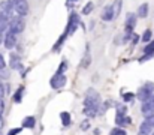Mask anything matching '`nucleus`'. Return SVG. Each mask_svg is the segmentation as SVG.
I'll return each mask as SVG.
<instances>
[{"instance_id": "nucleus-38", "label": "nucleus", "mask_w": 154, "mask_h": 135, "mask_svg": "<svg viewBox=\"0 0 154 135\" xmlns=\"http://www.w3.org/2000/svg\"><path fill=\"white\" fill-rule=\"evenodd\" d=\"M11 2H17V0H11Z\"/></svg>"}, {"instance_id": "nucleus-8", "label": "nucleus", "mask_w": 154, "mask_h": 135, "mask_svg": "<svg viewBox=\"0 0 154 135\" xmlns=\"http://www.w3.org/2000/svg\"><path fill=\"white\" fill-rule=\"evenodd\" d=\"M12 11H14V2L6 0V2H2V3H0V15H3V17H6V18L11 20V18H12V17H11Z\"/></svg>"}, {"instance_id": "nucleus-6", "label": "nucleus", "mask_w": 154, "mask_h": 135, "mask_svg": "<svg viewBox=\"0 0 154 135\" xmlns=\"http://www.w3.org/2000/svg\"><path fill=\"white\" fill-rule=\"evenodd\" d=\"M14 11L20 17H26L29 14V3L26 0H17V2H14Z\"/></svg>"}, {"instance_id": "nucleus-29", "label": "nucleus", "mask_w": 154, "mask_h": 135, "mask_svg": "<svg viewBox=\"0 0 154 135\" xmlns=\"http://www.w3.org/2000/svg\"><path fill=\"white\" fill-rule=\"evenodd\" d=\"M20 132H21V128H14V129H11L8 132V135H18Z\"/></svg>"}, {"instance_id": "nucleus-11", "label": "nucleus", "mask_w": 154, "mask_h": 135, "mask_svg": "<svg viewBox=\"0 0 154 135\" xmlns=\"http://www.w3.org/2000/svg\"><path fill=\"white\" fill-rule=\"evenodd\" d=\"M136 26V15L135 14H127V18H126V30H127V35L132 33V30L135 29Z\"/></svg>"}, {"instance_id": "nucleus-7", "label": "nucleus", "mask_w": 154, "mask_h": 135, "mask_svg": "<svg viewBox=\"0 0 154 135\" xmlns=\"http://www.w3.org/2000/svg\"><path fill=\"white\" fill-rule=\"evenodd\" d=\"M78 27H79V17L76 14H70L69 21H67V27H66V33L67 35H72Z\"/></svg>"}, {"instance_id": "nucleus-26", "label": "nucleus", "mask_w": 154, "mask_h": 135, "mask_svg": "<svg viewBox=\"0 0 154 135\" xmlns=\"http://www.w3.org/2000/svg\"><path fill=\"white\" fill-rule=\"evenodd\" d=\"M66 69H67V63H66V60H63L61 65H60V68H58V71H57V74H63Z\"/></svg>"}, {"instance_id": "nucleus-34", "label": "nucleus", "mask_w": 154, "mask_h": 135, "mask_svg": "<svg viewBox=\"0 0 154 135\" xmlns=\"http://www.w3.org/2000/svg\"><path fill=\"white\" fill-rule=\"evenodd\" d=\"M3 128V117H2V114H0V129Z\"/></svg>"}, {"instance_id": "nucleus-13", "label": "nucleus", "mask_w": 154, "mask_h": 135, "mask_svg": "<svg viewBox=\"0 0 154 135\" xmlns=\"http://www.w3.org/2000/svg\"><path fill=\"white\" fill-rule=\"evenodd\" d=\"M100 17H102L103 21H112V20H114V12H112V6H111V5L106 6V8H103Z\"/></svg>"}, {"instance_id": "nucleus-22", "label": "nucleus", "mask_w": 154, "mask_h": 135, "mask_svg": "<svg viewBox=\"0 0 154 135\" xmlns=\"http://www.w3.org/2000/svg\"><path fill=\"white\" fill-rule=\"evenodd\" d=\"M8 26H9V18H6V17L0 15V33H2V32H5V30L8 29Z\"/></svg>"}, {"instance_id": "nucleus-36", "label": "nucleus", "mask_w": 154, "mask_h": 135, "mask_svg": "<svg viewBox=\"0 0 154 135\" xmlns=\"http://www.w3.org/2000/svg\"><path fill=\"white\" fill-rule=\"evenodd\" d=\"M72 2H76V0H67V5H69V3H72Z\"/></svg>"}, {"instance_id": "nucleus-37", "label": "nucleus", "mask_w": 154, "mask_h": 135, "mask_svg": "<svg viewBox=\"0 0 154 135\" xmlns=\"http://www.w3.org/2000/svg\"><path fill=\"white\" fill-rule=\"evenodd\" d=\"M151 99H153V102H154V95H153V96H151Z\"/></svg>"}, {"instance_id": "nucleus-19", "label": "nucleus", "mask_w": 154, "mask_h": 135, "mask_svg": "<svg viewBox=\"0 0 154 135\" xmlns=\"http://www.w3.org/2000/svg\"><path fill=\"white\" fill-rule=\"evenodd\" d=\"M60 119H61L63 126H69V125H70V114H69L67 111H63V113L60 114Z\"/></svg>"}, {"instance_id": "nucleus-18", "label": "nucleus", "mask_w": 154, "mask_h": 135, "mask_svg": "<svg viewBox=\"0 0 154 135\" xmlns=\"http://www.w3.org/2000/svg\"><path fill=\"white\" fill-rule=\"evenodd\" d=\"M147 15H148V3H142L139 6V9H138V17L147 18Z\"/></svg>"}, {"instance_id": "nucleus-15", "label": "nucleus", "mask_w": 154, "mask_h": 135, "mask_svg": "<svg viewBox=\"0 0 154 135\" xmlns=\"http://www.w3.org/2000/svg\"><path fill=\"white\" fill-rule=\"evenodd\" d=\"M11 68L12 69H21V60L17 54H11Z\"/></svg>"}, {"instance_id": "nucleus-20", "label": "nucleus", "mask_w": 154, "mask_h": 135, "mask_svg": "<svg viewBox=\"0 0 154 135\" xmlns=\"http://www.w3.org/2000/svg\"><path fill=\"white\" fill-rule=\"evenodd\" d=\"M66 38H67V33L64 32V33H63V35H61V36L58 38V41L55 42V45L52 47V51H57V50H60V48H61V45H63V42H64V39H66Z\"/></svg>"}, {"instance_id": "nucleus-16", "label": "nucleus", "mask_w": 154, "mask_h": 135, "mask_svg": "<svg viewBox=\"0 0 154 135\" xmlns=\"http://www.w3.org/2000/svg\"><path fill=\"white\" fill-rule=\"evenodd\" d=\"M112 6V12H114V18L120 15L121 12V6H123V0H114V3L111 5Z\"/></svg>"}, {"instance_id": "nucleus-1", "label": "nucleus", "mask_w": 154, "mask_h": 135, "mask_svg": "<svg viewBox=\"0 0 154 135\" xmlns=\"http://www.w3.org/2000/svg\"><path fill=\"white\" fill-rule=\"evenodd\" d=\"M100 104H102V99H100V95L96 92L94 89H88L85 93V99H84V114L87 117H94L99 110H100Z\"/></svg>"}, {"instance_id": "nucleus-33", "label": "nucleus", "mask_w": 154, "mask_h": 135, "mask_svg": "<svg viewBox=\"0 0 154 135\" xmlns=\"http://www.w3.org/2000/svg\"><path fill=\"white\" fill-rule=\"evenodd\" d=\"M3 110H5V102H3V98H0V114L3 113Z\"/></svg>"}, {"instance_id": "nucleus-9", "label": "nucleus", "mask_w": 154, "mask_h": 135, "mask_svg": "<svg viewBox=\"0 0 154 135\" xmlns=\"http://www.w3.org/2000/svg\"><path fill=\"white\" fill-rule=\"evenodd\" d=\"M141 110H142V116H144L145 119L154 117V102H153V99H148V101L142 102Z\"/></svg>"}, {"instance_id": "nucleus-27", "label": "nucleus", "mask_w": 154, "mask_h": 135, "mask_svg": "<svg viewBox=\"0 0 154 135\" xmlns=\"http://www.w3.org/2000/svg\"><path fill=\"white\" fill-rule=\"evenodd\" d=\"M109 135H127V134H126L123 129H120V128H115V129H112V131H111V134H109Z\"/></svg>"}, {"instance_id": "nucleus-2", "label": "nucleus", "mask_w": 154, "mask_h": 135, "mask_svg": "<svg viewBox=\"0 0 154 135\" xmlns=\"http://www.w3.org/2000/svg\"><path fill=\"white\" fill-rule=\"evenodd\" d=\"M24 27H26V21H24L23 17L18 15V17H12V18L9 20V26H8V29H9L11 33L18 35V33H21V32L24 30Z\"/></svg>"}, {"instance_id": "nucleus-32", "label": "nucleus", "mask_w": 154, "mask_h": 135, "mask_svg": "<svg viewBox=\"0 0 154 135\" xmlns=\"http://www.w3.org/2000/svg\"><path fill=\"white\" fill-rule=\"evenodd\" d=\"M88 63H90V54H87V56H85V59H84V62H82V66H84V68H87V66H88Z\"/></svg>"}, {"instance_id": "nucleus-3", "label": "nucleus", "mask_w": 154, "mask_h": 135, "mask_svg": "<svg viewBox=\"0 0 154 135\" xmlns=\"http://www.w3.org/2000/svg\"><path fill=\"white\" fill-rule=\"evenodd\" d=\"M154 95V83H145L141 89L138 90V99L141 101V102H145V101H148V99H151V96Z\"/></svg>"}, {"instance_id": "nucleus-23", "label": "nucleus", "mask_w": 154, "mask_h": 135, "mask_svg": "<svg viewBox=\"0 0 154 135\" xmlns=\"http://www.w3.org/2000/svg\"><path fill=\"white\" fill-rule=\"evenodd\" d=\"M93 8H94V5H93L91 2H88V3L85 5V8L82 9V14H84V15H88V14L93 11Z\"/></svg>"}, {"instance_id": "nucleus-31", "label": "nucleus", "mask_w": 154, "mask_h": 135, "mask_svg": "<svg viewBox=\"0 0 154 135\" xmlns=\"http://www.w3.org/2000/svg\"><path fill=\"white\" fill-rule=\"evenodd\" d=\"M6 68V62H5V59H3V56L0 54V71H3Z\"/></svg>"}, {"instance_id": "nucleus-10", "label": "nucleus", "mask_w": 154, "mask_h": 135, "mask_svg": "<svg viewBox=\"0 0 154 135\" xmlns=\"http://www.w3.org/2000/svg\"><path fill=\"white\" fill-rule=\"evenodd\" d=\"M3 44H5V47H6L8 50H12V48L17 45V35L8 32L6 36H5V39H3Z\"/></svg>"}, {"instance_id": "nucleus-24", "label": "nucleus", "mask_w": 154, "mask_h": 135, "mask_svg": "<svg viewBox=\"0 0 154 135\" xmlns=\"http://www.w3.org/2000/svg\"><path fill=\"white\" fill-rule=\"evenodd\" d=\"M151 41V30H145L144 35H142V42H150Z\"/></svg>"}, {"instance_id": "nucleus-5", "label": "nucleus", "mask_w": 154, "mask_h": 135, "mask_svg": "<svg viewBox=\"0 0 154 135\" xmlns=\"http://www.w3.org/2000/svg\"><path fill=\"white\" fill-rule=\"evenodd\" d=\"M66 81H67V78H66L64 74H55V75L51 78L50 84H51L52 89L58 90V89H63V87L66 86Z\"/></svg>"}, {"instance_id": "nucleus-12", "label": "nucleus", "mask_w": 154, "mask_h": 135, "mask_svg": "<svg viewBox=\"0 0 154 135\" xmlns=\"http://www.w3.org/2000/svg\"><path fill=\"white\" fill-rule=\"evenodd\" d=\"M115 123H117V126L124 128V126H129L132 123V119L127 117L126 114H115Z\"/></svg>"}, {"instance_id": "nucleus-4", "label": "nucleus", "mask_w": 154, "mask_h": 135, "mask_svg": "<svg viewBox=\"0 0 154 135\" xmlns=\"http://www.w3.org/2000/svg\"><path fill=\"white\" fill-rule=\"evenodd\" d=\"M154 131V117H148L142 122L138 135H151Z\"/></svg>"}, {"instance_id": "nucleus-21", "label": "nucleus", "mask_w": 154, "mask_h": 135, "mask_svg": "<svg viewBox=\"0 0 154 135\" xmlns=\"http://www.w3.org/2000/svg\"><path fill=\"white\" fill-rule=\"evenodd\" d=\"M23 95H24V87L21 86V87H18V90L15 92V95H14V102H21V99H23Z\"/></svg>"}, {"instance_id": "nucleus-28", "label": "nucleus", "mask_w": 154, "mask_h": 135, "mask_svg": "<svg viewBox=\"0 0 154 135\" xmlns=\"http://www.w3.org/2000/svg\"><path fill=\"white\" fill-rule=\"evenodd\" d=\"M88 128H90V122H88V120H84V122L81 123V129H82V131H87Z\"/></svg>"}, {"instance_id": "nucleus-17", "label": "nucleus", "mask_w": 154, "mask_h": 135, "mask_svg": "<svg viewBox=\"0 0 154 135\" xmlns=\"http://www.w3.org/2000/svg\"><path fill=\"white\" fill-rule=\"evenodd\" d=\"M144 53H145V57H142V60H145V59H148V57H151L154 54V41H150L148 45L145 47V50H144Z\"/></svg>"}, {"instance_id": "nucleus-30", "label": "nucleus", "mask_w": 154, "mask_h": 135, "mask_svg": "<svg viewBox=\"0 0 154 135\" xmlns=\"http://www.w3.org/2000/svg\"><path fill=\"white\" fill-rule=\"evenodd\" d=\"M6 87H5V84L2 83V80H0V98H3L5 96V93H6Z\"/></svg>"}, {"instance_id": "nucleus-35", "label": "nucleus", "mask_w": 154, "mask_h": 135, "mask_svg": "<svg viewBox=\"0 0 154 135\" xmlns=\"http://www.w3.org/2000/svg\"><path fill=\"white\" fill-rule=\"evenodd\" d=\"M3 42V36H2V33H0V44Z\"/></svg>"}, {"instance_id": "nucleus-14", "label": "nucleus", "mask_w": 154, "mask_h": 135, "mask_svg": "<svg viewBox=\"0 0 154 135\" xmlns=\"http://www.w3.org/2000/svg\"><path fill=\"white\" fill-rule=\"evenodd\" d=\"M36 125V119L33 116H27L24 120H23V128H27V129H33Z\"/></svg>"}, {"instance_id": "nucleus-25", "label": "nucleus", "mask_w": 154, "mask_h": 135, "mask_svg": "<svg viewBox=\"0 0 154 135\" xmlns=\"http://www.w3.org/2000/svg\"><path fill=\"white\" fill-rule=\"evenodd\" d=\"M133 98H135L133 93H123V99H124V102H130V101H133Z\"/></svg>"}]
</instances>
